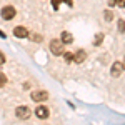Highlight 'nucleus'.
Wrapping results in <instances>:
<instances>
[{"mask_svg":"<svg viewBox=\"0 0 125 125\" xmlns=\"http://www.w3.org/2000/svg\"><path fill=\"white\" fill-rule=\"evenodd\" d=\"M30 40H33V42H42V37H40L39 33H33V35H30Z\"/></svg>","mask_w":125,"mask_h":125,"instance_id":"2eb2a0df","label":"nucleus"},{"mask_svg":"<svg viewBox=\"0 0 125 125\" xmlns=\"http://www.w3.org/2000/svg\"><path fill=\"white\" fill-rule=\"evenodd\" d=\"M60 40H62L63 43H67V45H68V43H72V42H73V37H72L68 32H62V37H60Z\"/></svg>","mask_w":125,"mask_h":125,"instance_id":"1a4fd4ad","label":"nucleus"},{"mask_svg":"<svg viewBox=\"0 0 125 125\" xmlns=\"http://www.w3.org/2000/svg\"><path fill=\"white\" fill-rule=\"evenodd\" d=\"M102 42H104V33H97L95 40H94V45H95V47H98Z\"/></svg>","mask_w":125,"mask_h":125,"instance_id":"9d476101","label":"nucleus"},{"mask_svg":"<svg viewBox=\"0 0 125 125\" xmlns=\"http://www.w3.org/2000/svg\"><path fill=\"white\" fill-rule=\"evenodd\" d=\"M122 70H124V67H122V63H120V62H115V63L112 65V68H110V73H112L114 77H120Z\"/></svg>","mask_w":125,"mask_h":125,"instance_id":"0eeeda50","label":"nucleus"},{"mask_svg":"<svg viewBox=\"0 0 125 125\" xmlns=\"http://www.w3.org/2000/svg\"><path fill=\"white\" fill-rule=\"evenodd\" d=\"M62 2H63V0H52V5H53V9L57 10V9H58V5H60Z\"/></svg>","mask_w":125,"mask_h":125,"instance_id":"f3484780","label":"nucleus"},{"mask_svg":"<svg viewBox=\"0 0 125 125\" xmlns=\"http://www.w3.org/2000/svg\"><path fill=\"white\" fill-rule=\"evenodd\" d=\"M30 97H32L33 102H45L48 98V92H45V90H35Z\"/></svg>","mask_w":125,"mask_h":125,"instance_id":"7ed1b4c3","label":"nucleus"},{"mask_svg":"<svg viewBox=\"0 0 125 125\" xmlns=\"http://www.w3.org/2000/svg\"><path fill=\"white\" fill-rule=\"evenodd\" d=\"M35 115L43 120V118H47V117L50 115V112H48V108L45 105H40V107H37V108H35Z\"/></svg>","mask_w":125,"mask_h":125,"instance_id":"423d86ee","label":"nucleus"},{"mask_svg":"<svg viewBox=\"0 0 125 125\" xmlns=\"http://www.w3.org/2000/svg\"><path fill=\"white\" fill-rule=\"evenodd\" d=\"M63 57H65V62H68V63L73 62V53H70V52H63Z\"/></svg>","mask_w":125,"mask_h":125,"instance_id":"f8f14e48","label":"nucleus"},{"mask_svg":"<svg viewBox=\"0 0 125 125\" xmlns=\"http://www.w3.org/2000/svg\"><path fill=\"white\" fill-rule=\"evenodd\" d=\"M63 45H65V43L60 39H53L50 42V52H52L53 55H57V57L58 55H63V52H65V50H63Z\"/></svg>","mask_w":125,"mask_h":125,"instance_id":"f257e3e1","label":"nucleus"},{"mask_svg":"<svg viewBox=\"0 0 125 125\" xmlns=\"http://www.w3.org/2000/svg\"><path fill=\"white\" fill-rule=\"evenodd\" d=\"M118 32H120V33H124L125 32V20H118Z\"/></svg>","mask_w":125,"mask_h":125,"instance_id":"4468645a","label":"nucleus"},{"mask_svg":"<svg viewBox=\"0 0 125 125\" xmlns=\"http://www.w3.org/2000/svg\"><path fill=\"white\" fill-rule=\"evenodd\" d=\"M105 19H107V22H112L114 15H112V12H110V10H107V12H105Z\"/></svg>","mask_w":125,"mask_h":125,"instance_id":"dca6fc26","label":"nucleus"},{"mask_svg":"<svg viewBox=\"0 0 125 125\" xmlns=\"http://www.w3.org/2000/svg\"><path fill=\"white\" fill-rule=\"evenodd\" d=\"M3 63H5V55L0 52V65H3Z\"/></svg>","mask_w":125,"mask_h":125,"instance_id":"a211bd4d","label":"nucleus"},{"mask_svg":"<svg viewBox=\"0 0 125 125\" xmlns=\"http://www.w3.org/2000/svg\"><path fill=\"white\" fill-rule=\"evenodd\" d=\"M15 115L19 117L20 120H27L30 117V108L29 107H17L15 108Z\"/></svg>","mask_w":125,"mask_h":125,"instance_id":"20e7f679","label":"nucleus"},{"mask_svg":"<svg viewBox=\"0 0 125 125\" xmlns=\"http://www.w3.org/2000/svg\"><path fill=\"white\" fill-rule=\"evenodd\" d=\"M0 37H2V39H5V37H7V35H5V33H3V32H2V30H0Z\"/></svg>","mask_w":125,"mask_h":125,"instance_id":"6ab92c4d","label":"nucleus"},{"mask_svg":"<svg viewBox=\"0 0 125 125\" xmlns=\"http://www.w3.org/2000/svg\"><path fill=\"white\" fill-rule=\"evenodd\" d=\"M85 58H87V53H85V50H77V53L73 55V62L75 63H82V62H85Z\"/></svg>","mask_w":125,"mask_h":125,"instance_id":"6e6552de","label":"nucleus"},{"mask_svg":"<svg viewBox=\"0 0 125 125\" xmlns=\"http://www.w3.org/2000/svg\"><path fill=\"white\" fill-rule=\"evenodd\" d=\"M13 35L17 39H27L29 37V30L25 29V27H22V25H19V27L13 29Z\"/></svg>","mask_w":125,"mask_h":125,"instance_id":"39448f33","label":"nucleus"},{"mask_svg":"<svg viewBox=\"0 0 125 125\" xmlns=\"http://www.w3.org/2000/svg\"><path fill=\"white\" fill-rule=\"evenodd\" d=\"M122 67H124V70H125V58H124V63H122Z\"/></svg>","mask_w":125,"mask_h":125,"instance_id":"aec40b11","label":"nucleus"},{"mask_svg":"<svg viewBox=\"0 0 125 125\" xmlns=\"http://www.w3.org/2000/svg\"><path fill=\"white\" fill-rule=\"evenodd\" d=\"M108 3H110L112 7H114V5H118V7H125V0H110Z\"/></svg>","mask_w":125,"mask_h":125,"instance_id":"9b49d317","label":"nucleus"},{"mask_svg":"<svg viewBox=\"0 0 125 125\" xmlns=\"http://www.w3.org/2000/svg\"><path fill=\"white\" fill-rule=\"evenodd\" d=\"M0 15H2L3 20H12L17 15V10H15V7H12V5H5L2 9V12H0Z\"/></svg>","mask_w":125,"mask_h":125,"instance_id":"f03ea898","label":"nucleus"},{"mask_svg":"<svg viewBox=\"0 0 125 125\" xmlns=\"http://www.w3.org/2000/svg\"><path fill=\"white\" fill-rule=\"evenodd\" d=\"M5 83H7V75L0 72V88H2V87H5Z\"/></svg>","mask_w":125,"mask_h":125,"instance_id":"ddd939ff","label":"nucleus"}]
</instances>
